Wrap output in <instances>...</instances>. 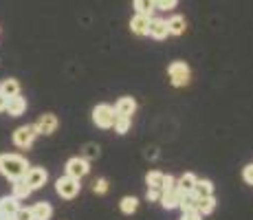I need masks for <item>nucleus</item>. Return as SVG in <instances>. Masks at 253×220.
Wrapping results in <instances>:
<instances>
[{
	"label": "nucleus",
	"instance_id": "dca6fc26",
	"mask_svg": "<svg viewBox=\"0 0 253 220\" xmlns=\"http://www.w3.org/2000/svg\"><path fill=\"white\" fill-rule=\"evenodd\" d=\"M196 176H194L192 172H187V174H183L181 176V180H178V185H176V189L181 192V196H187V194H192V189H194V185H196Z\"/></svg>",
	"mask_w": 253,
	"mask_h": 220
},
{
	"label": "nucleus",
	"instance_id": "0eeeda50",
	"mask_svg": "<svg viewBox=\"0 0 253 220\" xmlns=\"http://www.w3.org/2000/svg\"><path fill=\"white\" fill-rule=\"evenodd\" d=\"M148 36H152L154 40H165V38L169 36L168 20H163V18H150V24H148Z\"/></svg>",
	"mask_w": 253,
	"mask_h": 220
},
{
	"label": "nucleus",
	"instance_id": "bb28decb",
	"mask_svg": "<svg viewBox=\"0 0 253 220\" xmlns=\"http://www.w3.org/2000/svg\"><path fill=\"white\" fill-rule=\"evenodd\" d=\"M154 4H157V9H161V11H169V9H174L178 4V0H154Z\"/></svg>",
	"mask_w": 253,
	"mask_h": 220
},
{
	"label": "nucleus",
	"instance_id": "5701e85b",
	"mask_svg": "<svg viewBox=\"0 0 253 220\" xmlns=\"http://www.w3.org/2000/svg\"><path fill=\"white\" fill-rule=\"evenodd\" d=\"M134 9H137V13H141V16H152L157 4H154V0H134Z\"/></svg>",
	"mask_w": 253,
	"mask_h": 220
},
{
	"label": "nucleus",
	"instance_id": "412c9836",
	"mask_svg": "<svg viewBox=\"0 0 253 220\" xmlns=\"http://www.w3.org/2000/svg\"><path fill=\"white\" fill-rule=\"evenodd\" d=\"M119 209L126 214V216H132V214L139 209V200L134 198V196H126V198H121Z\"/></svg>",
	"mask_w": 253,
	"mask_h": 220
},
{
	"label": "nucleus",
	"instance_id": "cd10ccee",
	"mask_svg": "<svg viewBox=\"0 0 253 220\" xmlns=\"http://www.w3.org/2000/svg\"><path fill=\"white\" fill-rule=\"evenodd\" d=\"M92 189H95V194H106V192H108V180H106V178H97L95 183H92Z\"/></svg>",
	"mask_w": 253,
	"mask_h": 220
},
{
	"label": "nucleus",
	"instance_id": "f8f14e48",
	"mask_svg": "<svg viewBox=\"0 0 253 220\" xmlns=\"http://www.w3.org/2000/svg\"><path fill=\"white\" fill-rule=\"evenodd\" d=\"M134 110H137V101H134L132 97H121V99L117 101V108H115L117 115L132 117V115H134Z\"/></svg>",
	"mask_w": 253,
	"mask_h": 220
},
{
	"label": "nucleus",
	"instance_id": "aec40b11",
	"mask_svg": "<svg viewBox=\"0 0 253 220\" xmlns=\"http://www.w3.org/2000/svg\"><path fill=\"white\" fill-rule=\"evenodd\" d=\"M196 209L205 216V214H211L213 209H216V198H213V194L211 196H203V198H196Z\"/></svg>",
	"mask_w": 253,
	"mask_h": 220
},
{
	"label": "nucleus",
	"instance_id": "4be33fe9",
	"mask_svg": "<svg viewBox=\"0 0 253 220\" xmlns=\"http://www.w3.org/2000/svg\"><path fill=\"white\" fill-rule=\"evenodd\" d=\"M0 92H2L4 97H13L20 92V84H18V80H4L2 84H0Z\"/></svg>",
	"mask_w": 253,
	"mask_h": 220
},
{
	"label": "nucleus",
	"instance_id": "f03ea898",
	"mask_svg": "<svg viewBox=\"0 0 253 220\" xmlns=\"http://www.w3.org/2000/svg\"><path fill=\"white\" fill-rule=\"evenodd\" d=\"M168 75H169V80H172V84L174 86H187L189 84V77H192V71H189V66L185 64V62L181 60H176V62H172L168 68Z\"/></svg>",
	"mask_w": 253,
	"mask_h": 220
},
{
	"label": "nucleus",
	"instance_id": "20e7f679",
	"mask_svg": "<svg viewBox=\"0 0 253 220\" xmlns=\"http://www.w3.org/2000/svg\"><path fill=\"white\" fill-rule=\"evenodd\" d=\"M80 178H73V176H62V178H57V183H55V189H57V194H60L62 198H66V200H71V198H75L77 194H80Z\"/></svg>",
	"mask_w": 253,
	"mask_h": 220
},
{
	"label": "nucleus",
	"instance_id": "2eb2a0df",
	"mask_svg": "<svg viewBox=\"0 0 253 220\" xmlns=\"http://www.w3.org/2000/svg\"><path fill=\"white\" fill-rule=\"evenodd\" d=\"M211 194H213V183H211V180H207V178L196 180V185H194V189H192V196L194 198L211 196Z\"/></svg>",
	"mask_w": 253,
	"mask_h": 220
},
{
	"label": "nucleus",
	"instance_id": "39448f33",
	"mask_svg": "<svg viewBox=\"0 0 253 220\" xmlns=\"http://www.w3.org/2000/svg\"><path fill=\"white\" fill-rule=\"evenodd\" d=\"M36 136H38L36 126H20V128L13 132V143H16L18 148H31Z\"/></svg>",
	"mask_w": 253,
	"mask_h": 220
},
{
	"label": "nucleus",
	"instance_id": "f257e3e1",
	"mask_svg": "<svg viewBox=\"0 0 253 220\" xmlns=\"http://www.w3.org/2000/svg\"><path fill=\"white\" fill-rule=\"evenodd\" d=\"M29 172L27 159L20 154H0V174L7 176L9 180L24 178Z\"/></svg>",
	"mask_w": 253,
	"mask_h": 220
},
{
	"label": "nucleus",
	"instance_id": "9d476101",
	"mask_svg": "<svg viewBox=\"0 0 253 220\" xmlns=\"http://www.w3.org/2000/svg\"><path fill=\"white\" fill-rule=\"evenodd\" d=\"M9 112L11 117H20L24 110H27V99L24 97H20V92L13 97H7V108H4Z\"/></svg>",
	"mask_w": 253,
	"mask_h": 220
},
{
	"label": "nucleus",
	"instance_id": "473e14b6",
	"mask_svg": "<svg viewBox=\"0 0 253 220\" xmlns=\"http://www.w3.org/2000/svg\"><path fill=\"white\" fill-rule=\"evenodd\" d=\"M172 187H176V180H174V176H165V178H163V192H165V189H172Z\"/></svg>",
	"mask_w": 253,
	"mask_h": 220
},
{
	"label": "nucleus",
	"instance_id": "9b49d317",
	"mask_svg": "<svg viewBox=\"0 0 253 220\" xmlns=\"http://www.w3.org/2000/svg\"><path fill=\"white\" fill-rule=\"evenodd\" d=\"M181 192H178L176 187H172V189H165V192L161 194V205L165 209H174V207H178V203H181Z\"/></svg>",
	"mask_w": 253,
	"mask_h": 220
},
{
	"label": "nucleus",
	"instance_id": "7c9ffc66",
	"mask_svg": "<svg viewBox=\"0 0 253 220\" xmlns=\"http://www.w3.org/2000/svg\"><path fill=\"white\" fill-rule=\"evenodd\" d=\"M150 200V203H157V200H161V192H159L157 187H148V196H145Z\"/></svg>",
	"mask_w": 253,
	"mask_h": 220
},
{
	"label": "nucleus",
	"instance_id": "72a5a7b5",
	"mask_svg": "<svg viewBox=\"0 0 253 220\" xmlns=\"http://www.w3.org/2000/svg\"><path fill=\"white\" fill-rule=\"evenodd\" d=\"M4 108H7V97H4L2 92H0V112H2Z\"/></svg>",
	"mask_w": 253,
	"mask_h": 220
},
{
	"label": "nucleus",
	"instance_id": "ddd939ff",
	"mask_svg": "<svg viewBox=\"0 0 253 220\" xmlns=\"http://www.w3.org/2000/svg\"><path fill=\"white\" fill-rule=\"evenodd\" d=\"M31 214H33V220H51L53 216V207H51V203H36L31 207Z\"/></svg>",
	"mask_w": 253,
	"mask_h": 220
},
{
	"label": "nucleus",
	"instance_id": "f3484780",
	"mask_svg": "<svg viewBox=\"0 0 253 220\" xmlns=\"http://www.w3.org/2000/svg\"><path fill=\"white\" fill-rule=\"evenodd\" d=\"M168 29H169V36H183L185 29H187V22H185L183 16H172L168 20Z\"/></svg>",
	"mask_w": 253,
	"mask_h": 220
},
{
	"label": "nucleus",
	"instance_id": "6e6552de",
	"mask_svg": "<svg viewBox=\"0 0 253 220\" xmlns=\"http://www.w3.org/2000/svg\"><path fill=\"white\" fill-rule=\"evenodd\" d=\"M46 178H48V174H46L44 168H31V170L27 172V176H24V180L31 185V189L44 187V185H46Z\"/></svg>",
	"mask_w": 253,
	"mask_h": 220
},
{
	"label": "nucleus",
	"instance_id": "c9c22d12",
	"mask_svg": "<svg viewBox=\"0 0 253 220\" xmlns=\"http://www.w3.org/2000/svg\"><path fill=\"white\" fill-rule=\"evenodd\" d=\"M0 218H2V212H0Z\"/></svg>",
	"mask_w": 253,
	"mask_h": 220
},
{
	"label": "nucleus",
	"instance_id": "4468645a",
	"mask_svg": "<svg viewBox=\"0 0 253 220\" xmlns=\"http://www.w3.org/2000/svg\"><path fill=\"white\" fill-rule=\"evenodd\" d=\"M148 24H150V16H137L130 20V29H132V33H137V36H148Z\"/></svg>",
	"mask_w": 253,
	"mask_h": 220
},
{
	"label": "nucleus",
	"instance_id": "c756f323",
	"mask_svg": "<svg viewBox=\"0 0 253 220\" xmlns=\"http://www.w3.org/2000/svg\"><path fill=\"white\" fill-rule=\"evenodd\" d=\"M13 216H16V220H33L31 209H22V207H18V212Z\"/></svg>",
	"mask_w": 253,
	"mask_h": 220
},
{
	"label": "nucleus",
	"instance_id": "2f4dec72",
	"mask_svg": "<svg viewBox=\"0 0 253 220\" xmlns=\"http://www.w3.org/2000/svg\"><path fill=\"white\" fill-rule=\"evenodd\" d=\"M242 178H245L249 185H253V163H251V165H247V168L242 170Z\"/></svg>",
	"mask_w": 253,
	"mask_h": 220
},
{
	"label": "nucleus",
	"instance_id": "a878e982",
	"mask_svg": "<svg viewBox=\"0 0 253 220\" xmlns=\"http://www.w3.org/2000/svg\"><path fill=\"white\" fill-rule=\"evenodd\" d=\"M181 220H203V214L198 212L196 207H189V209H183V218Z\"/></svg>",
	"mask_w": 253,
	"mask_h": 220
},
{
	"label": "nucleus",
	"instance_id": "a211bd4d",
	"mask_svg": "<svg viewBox=\"0 0 253 220\" xmlns=\"http://www.w3.org/2000/svg\"><path fill=\"white\" fill-rule=\"evenodd\" d=\"M18 198L16 196H4L0 198V212H2V216H13V214L18 212Z\"/></svg>",
	"mask_w": 253,
	"mask_h": 220
},
{
	"label": "nucleus",
	"instance_id": "393cba45",
	"mask_svg": "<svg viewBox=\"0 0 253 220\" xmlns=\"http://www.w3.org/2000/svg\"><path fill=\"white\" fill-rule=\"evenodd\" d=\"M130 128V117H124V115H117L115 117V130L119 132V134H126Z\"/></svg>",
	"mask_w": 253,
	"mask_h": 220
},
{
	"label": "nucleus",
	"instance_id": "c85d7f7f",
	"mask_svg": "<svg viewBox=\"0 0 253 220\" xmlns=\"http://www.w3.org/2000/svg\"><path fill=\"white\" fill-rule=\"evenodd\" d=\"M84 154H86V159H97V156H99V145L88 143L86 150H84Z\"/></svg>",
	"mask_w": 253,
	"mask_h": 220
},
{
	"label": "nucleus",
	"instance_id": "1a4fd4ad",
	"mask_svg": "<svg viewBox=\"0 0 253 220\" xmlns=\"http://www.w3.org/2000/svg\"><path fill=\"white\" fill-rule=\"evenodd\" d=\"M36 130H38V134H53V132L57 130V117L53 115V112L42 115L36 124Z\"/></svg>",
	"mask_w": 253,
	"mask_h": 220
},
{
	"label": "nucleus",
	"instance_id": "6ab92c4d",
	"mask_svg": "<svg viewBox=\"0 0 253 220\" xmlns=\"http://www.w3.org/2000/svg\"><path fill=\"white\" fill-rule=\"evenodd\" d=\"M31 192H33L31 185H29L24 178L13 180V196H16L18 200H20V198H29V196H31Z\"/></svg>",
	"mask_w": 253,
	"mask_h": 220
},
{
	"label": "nucleus",
	"instance_id": "7ed1b4c3",
	"mask_svg": "<svg viewBox=\"0 0 253 220\" xmlns=\"http://www.w3.org/2000/svg\"><path fill=\"white\" fill-rule=\"evenodd\" d=\"M115 117H117V112H115V108H110L108 104H99V106H95V110H92V121H95L97 128H104V130L113 128Z\"/></svg>",
	"mask_w": 253,
	"mask_h": 220
},
{
	"label": "nucleus",
	"instance_id": "f704fd0d",
	"mask_svg": "<svg viewBox=\"0 0 253 220\" xmlns=\"http://www.w3.org/2000/svg\"><path fill=\"white\" fill-rule=\"evenodd\" d=\"M0 220H16V216H2Z\"/></svg>",
	"mask_w": 253,
	"mask_h": 220
},
{
	"label": "nucleus",
	"instance_id": "423d86ee",
	"mask_svg": "<svg viewBox=\"0 0 253 220\" xmlns=\"http://www.w3.org/2000/svg\"><path fill=\"white\" fill-rule=\"evenodd\" d=\"M90 165L86 159H80V156H75V159H71L69 163H66V174L73 176V178H84L86 174H88Z\"/></svg>",
	"mask_w": 253,
	"mask_h": 220
},
{
	"label": "nucleus",
	"instance_id": "b1692460",
	"mask_svg": "<svg viewBox=\"0 0 253 220\" xmlns=\"http://www.w3.org/2000/svg\"><path fill=\"white\" fill-rule=\"evenodd\" d=\"M163 178H165V174L161 172H148V176H145V183H148V187H157V189H161L163 187Z\"/></svg>",
	"mask_w": 253,
	"mask_h": 220
}]
</instances>
